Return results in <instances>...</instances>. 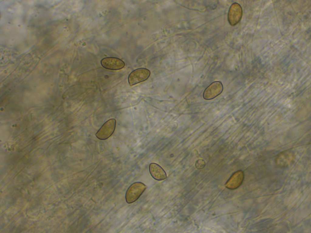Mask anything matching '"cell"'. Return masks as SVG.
<instances>
[{"label":"cell","mask_w":311,"mask_h":233,"mask_svg":"<svg viewBox=\"0 0 311 233\" xmlns=\"http://www.w3.org/2000/svg\"><path fill=\"white\" fill-rule=\"evenodd\" d=\"M116 120L111 119L105 122L96 133V137L101 140L109 138L114 132L116 126Z\"/></svg>","instance_id":"3957f363"},{"label":"cell","mask_w":311,"mask_h":233,"mask_svg":"<svg viewBox=\"0 0 311 233\" xmlns=\"http://www.w3.org/2000/svg\"><path fill=\"white\" fill-rule=\"evenodd\" d=\"M242 14V9L238 3H233L230 7L228 14V19L231 25L234 26L240 21Z\"/></svg>","instance_id":"277c9868"},{"label":"cell","mask_w":311,"mask_h":233,"mask_svg":"<svg viewBox=\"0 0 311 233\" xmlns=\"http://www.w3.org/2000/svg\"><path fill=\"white\" fill-rule=\"evenodd\" d=\"M150 173L155 179L157 181H162L167 178L166 174L162 168L158 164L152 163L149 166Z\"/></svg>","instance_id":"ba28073f"},{"label":"cell","mask_w":311,"mask_h":233,"mask_svg":"<svg viewBox=\"0 0 311 233\" xmlns=\"http://www.w3.org/2000/svg\"><path fill=\"white\" fill-rule=\"evenodd\" d=\"M101 64L104 68L111 70H118L123 68L125 66L124 62L121 59L113 57L103 59Z\"/></svg>","instance_id":"8992f818"},{"label":"cell","mask_w":311,"mask_h":233,"mask_svg":"<svg viewBox=\"0 0 311 233\" xmlns=\"http://www.w3.org/2000/svg\"><path fill=\"white\" fill-rule=\"evenodd\" d=\"M150 75V71L144 68H140L132 71L128 77V82L131 86L147 80Z\"/></svg>","instance_id":"7a4b0ae2"},{"label":"cell","mask_w":311,"mask_h":233,"mask_svg":"<svg viewBox=\"0 0 311 233\" xmlns=\"http://www.w3.org/2000/svg\"><path fill=\"white\" fill-rule=\"evenodd\" d=\"M294 155L292 152L286 151L280 153L276 159V165L281 167H285L289 165L293 161Z\"/></svg>","instance_id":"52a82bcc"},{"label":"cell","mask_w":311,"mask_h":233,"mask_svg":"<svg viewBox=\"0 0 311 233\" xmlns=\"http://www.w3.org/2000/svg\"><path fill=\"white\" fill-rule=\"evenodd\" d=\"M223 89V85L220 82H214L205 89L203 93V97L206 100L212 99L220 94Z\"/></svg>","instance_id":"5b68a950"},{"label":"cell","mask_w":311,"mask_h":233,"mask_svg":"<svg viewBox=\"0 0 311 233\" xmlns=\"http://www.w3.org/2000/svg\"><path fill=\"white\" fill-rule=\"evenodd\" d=\"M147 187L145 184L141 182H135L132 184L126 191L125 194L126 202L131 204L136 201Z\"/></svg>","instance_id":"6da1fadb"}]
</instances>
